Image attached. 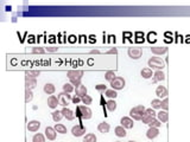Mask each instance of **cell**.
<instances>
[{"mask_svg":"<svg viewBox=\"0 0 190 142\" xmlns=\"http://www.w3.org/2000/svg\"><path fill=\"white\" fill-rule=\"evenodd\" d=\"M115 142H120V141H115Z\"/></svg>","mask_w":190,"mask_h":142,"instance_id":"49","label":"cell"},{"mask_svg":"<svg viewBox=\"0 0 190 142\" xmlns=\"http://www.w3.org/2000/svg\"><path fill=\"white\" fill-rule=\"evenodd\" d=\"M153 78H155V83L156 82H163L165 80V74H164L162 70H157L156 72L153 74Z\"/></svg>","mask_w":190,"mask_h":142,"instance_id":"22","label":"cell"},{"mask_svg":"<svg viewBox=\"0 0 190 142\" xmlns=\"http://www.w3.org/2000/svg\"><path fill=\"white\" fill-rule=\"evenodd\" d=\"M44 133H45V137H47L48 140H50V141H54V140H56L57 131L55 130V128H52V127H47Z\"/></svg>","mask_w":190,"mask_h":142,"instance_id":"12","label":"cell"},{"mask_svg":"<svg viewBox=\"0 0 190 142\" xmlns=\"http://www.w3.org/2000/svg\"><path fill=\"white\" fill-rule=\"evenodd\" d=\"M145 115L152 116V117H156L157 113H155V110H153L152 108H150V109H146V111H145Z\"/></svg>","mask_w":190,"mask_h":142,"instance_id":"40","label":"cell"},{"mask_svg":"<svg viewBox=\"0 0 190 142\" xmlns=\"http://www.w3.org/2000/svg\"><path fill=\"white\" fill-rule=\"evenodd\" d=\"M36 87H37V80L25 75V88L29 89V90H32Z\"/></svg>","mask_w":190,"mask_h":142,"instance_id":"10","label":"cell"},{"mask_svg":"<svg viewBox=\"0 0 190 142\" xmlns=\"http://www.w3.org/2000/svg\"><path fill=\"white\" fill-rule=\"evenodd\" d=\"M114 133H115V135L118 136V137H125V136L127 135L126 129L124 128L122 126H118V127H115V129H114Z\"/></svg>","mask_w":190,"mask_h":142,"instance_id":"23","label":"cell"},{"mask_svg":"<svg viewBox=\"0 0 190 142\" xmlns=\"http://www.w3.org/2000/svg\"><path fill=\"white\" fill-rule=\"evenodd\" d=\"M140 75H142V78H145V80H149V78H151V77L153 76V74H152V69H150V68L142 69V71H140Z\"/></svg>","mask_w":190,"mask_h":142,"instance_id":"24","label":"cell"},{"mask_svg":"<svg viewBox=\"0 0 190 142\" xmlns=\"http://www.w3.org/2000/svg\"><path fill=\"white\" fill-rule=\"evenodd\" d=\"M43 90H44V93H45V94H48V95H50V96H51V95L56 91V87H55L52 83H47V84L44 85Z\"/></svg>","mask_w":190,"mask_h":142,"instance_id":"21","label":"cell"},{"mask_svg":"<svg viewBox=\"0 0 190 142\" xmlns=\"http://www.w3.org/2000/svg\"><path fill=\"white\" fill-rule=\"evenodd\" d=\"M95 89H96L97 91H106V90H107V87H106L105 84H97V85H95Z\"/></svg>","mask_w":190,"mask_h":142,"instance_id":"42","label":"cell"},{"mask_svg":"<svg viewBox=\"0 0 190 142\" xmlns=\"http://www.w3.org/2000/svg\"><path fill=\"white\" fill-rule=\"evenodd\" d=\"M158 135H159V129L155 128V127H150L146 131V137L149 140H155Z\"/></svg>","mask_w":190,"mask_h":142,"instance_id":"13","label":"cell"},{"mask_svg":"<svg viewBox=\"0 0 190 142\" xmlns=\"http://www.w3.org/2000/svg\"><path fill=\"white\" fill-rule=\"evenodd\" d=\"M156 95L161 98H166L168 97V89L164 85H158L156 89Z\"/></svg>","mask_w":190,"mask_h":142,"instance_id":"15","label":"cell"},{"mask_svg":"<svg viewBox=\"0 0 190 142\" xmlns=\"http://www.w3.org/2000/svg\"><path fill=\"white\" fill-rule=\"evenodd\" d=\"M57 97H58V101H60V105H62L63 108H66L69 104V101L73 98L71 95H69L68 93H64V91H62L61 94H58Z\"/></svg>","mask_w":190,"mask_h":142,"instance_id":"6","label":"cell"},{"mask_svg":"<svg viewBox=\"0 0 190 142\" xmlns=\"http://www.w3.org/2000/svg\"><path fill=\"white\" fill-rule=\"evenodd\" d=\"M51 116H52V120H54L55 122H60L64 117L63 116V114H62V111H60V110H55V111H52L51 113Z\"/></svg>","mask_w":190,"mask_h":142,"instance_id":"26","label":"cell"},{"mask_svg":"<svg viewBox=\"0 0 190 142\" xmlns=\"http://www.w3.org/2000/svg\"><path fill=\"white\" fill-rule=\"evenodd\" d=\"M57 105H60L58 97H56V96H54V95L49 96V98H48V107L51 108V109H56L57 108Z\"/></svg>","mask_w":190,"mask_h":142,"instance_id":"14","label":"cell"},{"mask_svg":"<svg viewBox=\"0 0 190 142\" xmlns=\"http://www.w3.org/2000/svg\"><path fill=\"white\" fill-rule=\"evenodd\" d=\"M157 120L161 121L162 123L168 122V120H169V114H168V111H165V110L158 111V113H157Z\"/></svg>","mask_w":190,"mask_h":142,"instance_id":"19","label":"cell"},{"mask_svg":"<svg viewBox=\"0 0 190 142\" xmlns=\"http://www.w3.org/2000/svg\"><path fill=\"white\" fill-rule=\"evenodd\" d=\"M105 96H107L111 100H115L116 97H118V93H116V90H114V89H107L105 91Z\"/></svg>","mask_w":190,"mask_h":142,"instance_id":"25","label":"cell"},{"mask_svg":"<svg viewBox=\"0 0 190 142\" xmlns=\"http://www.w3.org/2000/svg\"><path fill=\"white\" fill-rule=\"evenodd\" d=\"M45 52V49H43V47H34L32 49V54H44Z\"/></svg>","mask_w":190,"mask_h":142,"instance_id":"41","label":"cell"},{"mask_svg":"<svg viewBox=\"0 0 190 142\" xmlns=\"http://www.w3.org/2000/svg\"><path fill=\"white\" fill-rule=\"evenodd\" d=\"M127 54H129V57L131 59H139V58H142V47H129V50H127Z\"/></svg>","mask_w":190,"mask_h":142,"instance_id":"5","label":"cell"},{"mask_svg":"<svg viewBox=\"0 0 190 142\" xmlns=\"http://www.w3.org/2000/svg\"><path fill=\"white\" fill-rule=\"evenodd\" d=\"M84 72L82 70H69L67 72V77H68L70 81H74V80H82Z\"/></svg>","mask_w":190,"mask_h":142,"instance_id":"8","label":"cell"},{"mask_svg":"<svg viewBox=\"0 0 190 142\" xmlns=\"http://www.w3.org/2000/svg\"><path fill=\"white\" fill-rule=\"evenodd\" d=\"M168 109H169V100L166 97V98H164L163 101H162V110L168 111Z\"/></svg>","mask_w":190,"mask_h":142,"instance_id":"38","label":"cell"},{"mask_svg":"<svg viewBox=\"0 0 190 142\" xmlns=\"http://www.w3.org/2000/svg\"><path fill=\"white\" fill-rule=\"evenodd\" d=\"M47 51H48V52H57V51H58V47L49 46V47H47Z\"/></svg>","mask_w":190,"mask_h":142,"instance_id":"45","label":"cell"},{"mask_svg":"<svg viewBox=\"0 0 190 142\" xmlns=\"http://www.w3.org/2000/svg\"><path fill=\"white\" fill-rule=\"evenodd\" d=\"M61 111H62V114H63V116H64V117H66L68 121H73V120L75 118V114H74V111H73L71 109H69V108H67V107H66V108L62 109Z\"/></svg>","mask_w":190,"mask_h":142,"instance_id":"16","label":"cell"},{"mask_svg":"<svg viewBox=\"0 0 190 142\" xmlns=\"http://www.w3.org/2000/svg\"><path fill=\"white\" fill-rule=\"evenodd\" d=\"M25 75H26V76H30V77L36 78V77H38V76L41 75V71H39V70H29V71L25 72Z\"/></svg>","mask_w":190,"mask_h":142,"instance_id":"35","label":"cell"},{"mask_svg":"<svg viewBox=\"0 0 190 142\" xmlns=\"http://www.w3.org/2000/svg\"><path fill=\"white\" fill-rule=\"evenodd\" d=\"M32 98H34V93H32V90L26 89V90H25V102L29 103V102L32 101Z\"/></svg>","mask_w":190,"mask_h":142,"instance_id":"34","label":"cell"},{"mask_svg":"<svg viewBox=\"0 0 190 142\" xmlns=\"http://www.w3.org/2000/svg\"><path fill=\"white\" fill-rule=\"evenodd\" d=\"M156 117H152V116H147V115H145L144 117H142V123H145V124H150L151 122L153 121Z\"/></svg>","mask_w":190,"mask_h":142,"instance_id":"37","label":"cell"},{"mask_svg":"<svg viewBox=\"0 0 190 142\" xmlns=\"http://www.w3.org/2000/svg\"><path fill=\"white\" fill-rule=\"evenodd\" d=\"M41 128V122L37 121V120H32L27 123V130L29 131H32V133H36L38 131V129Z\"/></svg>","mask_w":190,"mask_h":142,"instance_id":"11","label":"cell"},{"mask_svg":"<svg viewBox=\"0 0 190 142\" xmlns=\"http://www.w3.org/2000/svg\"><path fill=\"white\" fill-rule=\"evenodd\" d=\"M120 126H122L125 129H132L134 127V120L131 118V117H127V116H124L120 120Z\"/></svg>","mask_w":190,"mask_h":142,"instance_id":"9","label":"cell"},{"mask_svg":"<svg viewBox=\"0 0 190 142\" xmlns=\"http://www.w3.org/2000/svg\"><path fill=\"white\" fill-rule=\"evenodd\" d=\"M147 65L150 67V69H156V71L163 70L165 68V62L159 57H151L147 61Z\"/></svg>","mask_w":190,"mask_h":142,"instance_id":"3","label":"cell"},{"mask_svg":"<svg viewBox=\"0 0 190 142\" xmlns=\"http://www.w3.org/2000/svg\"><path fill=\"white\" fill-rule=\"evenodd\" d=\"M97 141V137L95 134L93 133H89V134H86V136L83 137V141L82 142H96Z\"/></svg>","mask_w":190,"mask_h":142,"instance_id":"28","label":"cell"},{"mask_svg":"<svg viewBox=\"0 0 190 142\" xmlns=\"http://www.w3.org/2000/svg\"><path fill=\"white\" fill-rule=\"evenodd\" d=\"M81 102L83 104H86V105H88V104H92V102H93V98L89 96V95H86V96H83L81 98Z\"/></svg>","mask_w":190,"mask_h":142,"instance_id":"36","label":"cell"},{"mask_svg":"<svg viewBox=\"0 0 190 142\" xmlns=\"http://www.w3.org/2000/svg\"><path fill=\"white\" fill-rule=\"evenodd\" d=\"M86 127L84 126H82V124H76V126H74L73 128H71V134H73V136H75V137H81V136H83L84 134H86Z\"/></svg>","mask_w":190,"mask_h":142,"instance_id":"7","label":"cell"},{"mask_svg":"<svg viewBox=\"0 0 190 142\" xmlns=\"http://www.w3.org/2000/svg\"><path fill=\"white\" fill-rule=\"evenodd\" d=\"M70 84H73V85H75V87H77V85H80V84H82V83H81V80H74V81H70Z\"/></svg>","mask_w":190,"mask_h":142,"instance_id":"46","label":"cell"},{"mask_svg":"<svg viewBox=\"0 0 190 142\" xmlns=\"http://www.w3.org/2000/svg\"><path fill=\"white\" fill-rule=\"evenodd\" d=\"M115 77H116V76H115V72H114L113 70H108V71H107V72L105 74V80H106V81H108L109 83L113 81V80H114Z\"/></svg>","mask_w":190,"mask_h":142,"instance_id":"30","label":"cell"},{"mask_svg":"<svg viewBox=\"0 0 190 142\" xmlns=\"http://www.w3.org/2000/svg\"><path fill=\"white\" fill-rule=\"evenodd\" d=\"M55 130L60 134H67V127L64 124H61V123H56V126L54 127Z\"/></svg>","mask_w":190,"mask_h":142,"instance_id":"29","label":"cell"},{"mask_svg":"<svg viewBox=\"0 0 190 142\" xmlns=\"http://www.w3.org/2000/svg\"><path fill=\"white\" fill-rule=\"evenodd\" d=\"M145 111H146V109L144 105H137L129 110V116L134 121H142V117L145 116Z\"/></svg>","mask_w":190,"mask_h":142,"instance_id":"2","label":"cell"},{"mask_svg":"<svg viewBox=\"0 0 190 142\" xmlns=\"http://www.w3.org/2000/svg\"><path fill=\"white\" fill-rule=\"evenodd\" d=\"M32 142H45V136L41 133H37L32 137Z\"/></svg>","mask_w":190,"mask_h":142,"instance_id":"31","label":"cell"},{"mask_svg":"<svg viewBox=\"0 0 190 142\" xmlns=\"http://www.w3.org/2000/svg\"><path fill=\"white\" fill-rule=\"evenodd\" d=\"M106 107H107V109H108L109 111H115L118 104H116L115 100H109V101H107V103H106Z\"/></svg>","mask_w":190,"mask_h":142,"instance_id":"27","label":"cell"},{"mask_svg":"<svg viewBox=\"0 0 190 142\" xmlns=\"http://www.w3.org/2000/svg\"><path fill=\"white\" fill-rule=\"evenodd\" d=\"M100 54V50H92L90 51V54Z\"/></svg>","mask_w":190,"mask_h":142,"instance_id":"47","label":"cell"},{"mask_svg":"<svg viewBox=\"0 0 190 142\" xmlns=\"http://www.w3.org/2000/svg\"><path fill=\"white\" fill-rule=\"evenodd\" d=\"M109 129H111V126H109V123H107V122H101V123H99V126H97V130H99L101 134H107L109 131Z\"/></svg>","mask_w":190,"mask_h":142,"instance_id":"20","label":"cell"},{"mask_svg":"<svg viewBox=\"0 0 190 142\" xmlns=\"http://www.w3.org/2000/svg\"><path fill=\"white\" fill-rule=\"evenodd\" d=\"M106 54H118V49H116V47H112V49H109Z\"/></svg>","mask_w":190,"mask_h":142,"instance_id":"44","label":"cell"},{"mask_svg":"<svg viewBox=\"0 0 190 142\" xmlns=\"http://www.w3.org/2000/svg\"><path fill=\"white\" fill-rule=\"evenodd\" d=\"M129 142H137V141H129Z\"/></svg>","mask_w":190,"mask_h":142,"instance_id":"48","label":"cell"},{"mask_svg":"<svg viewBox=\"0 0 190 142\" xmlns=\"http://www.w3.org/2000/svg\"><path fill=\"white\" fill-rule=\"evenodd\" d=\"M149 126H150V127H155V128H159V127L162 126V122L158 121L157 118H155L153 121H152V122H151V123H150Z\"/></svg>","mask_w":190,"mask_h":142,"instance_id":"39","label":"cell"},{"mask_svg":"<svg viewBox=\"0 0 190 142\" xmlns=\"http://www.w3.org/2000/svg\"><path fill=\"white\" fill-rule=\"evenodd\" d=\"M76 116L83 120H89L93 116V111L88 105H77L76 107Z\"/></svg>","mask_w":190,"mask_h":142,"instance_id":"1","label":"cell"},{"mask_svg":"<svg viewBox=\"0 0 190 142\" xmlns=\"http://www.w3.org/2000/svg\"><path fill=\"white\" fill-rule=\"evenodd\" d=\"M62 88H63V91H64V93H68V94H70V93L74 91V85L70 84V83H66V84H63Z\"/></svg>","mask_w":190,"mask_h":142,"instance_id":"33","label":"cell"},{"mask_svg":"<svg viewBox=\"0 0 190 142\" xmlns=\"http://www.w3.org/2000/svg\"><path fill=\"white\" fill-rule=\"evenodd\" d=\"M151 52L156 56H159V54H164L168 52V47L165 46H153L151 47Z\"/></svg>","mask_w":190,"mask_h":142,"instance_id":"18","label":"cell"},{"mask_svg":"<svg viewBox=\"0 0 190 142\" xmlns=\"http://www.w3.org/2000/svg\"><path fill=\"white\" fill-rule=\"evenodd\" d=\"M151 108L152 109H162V101L158 100V98L152 100V102H151Z\"/></svg>","mask_w":190,"mask_h":142,"instance_id":"32","label":"cell"},{"mask_svg":"<svg viewBox=\"0 0 190 142\" xmlns=\"http://www.w3.org/2000/svg\"><path fill=\"white\" fill-rule=\"evenodd\" d=\"M125 85H126V81L124 80V77H120V76H116L115 78L111 82V87L114 90H121L125 88Z\"/></svg>","mask_w":190,"mask_h":142,"instance_id":"4","label":"cell"},{"mask_svg":"<svg viewBox=\"0 0 190 142\" xmlns=\"http://www.w3.org/2000/svg\"><path fill=\"white\" fill-rule=\"evenodd\" d=\"M71 102L74 103V104H79L80 102H81V97H79V96H73V98H71Z\"/></svg>","mask_w":190,"mask_h":142,"instance_id":"43","label":"cell"},{"mask_svg":"<svg viewBox=\"0 0 190 142\" xmlns=\"http://www.w3.org/2000/svg\"><path fill=\"white\" fill-rule=\"evenodd\" d=\"M75 93H76V96H79V97H83V96H86L87 93H88V90L86 88V85H83V84H80V85H77L76 88H75Z\"/></svg>","mask_w":190,"mask_h":142,"instance_id":"17","label":"cell"}]
</instances>
